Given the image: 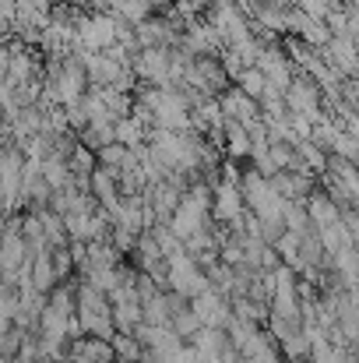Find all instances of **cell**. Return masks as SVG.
<instances>
[{"label":"cell","mask_w":359,"mask_h":363,"mask_svg":"<svg viewBox=\"0 0 359 363\" xmlns=\"http://www.w3.org/2000/svg\"><path fill=\"white\" fill-rule=\"evenodd\" d=\"M120 39V18L113 11H81L78 14V46L74 50H110Z\"/></svg>","instance_id":"cell-1"},{"label":"cell","mask_w":359,"mask_h":363,"mask_svg":"<svg viewBox=\"0 0 359 363\" xmlns=\"http://www.w3.org/2000/svg\"><path fill=\"white\" fill-rule=\"evenodd\" d=\"M169 289L180 293V296H187V300H194V296H201L205 289H212L208 272L198 264V257H194L187 247L169 257Z\"/></svg>","instance_id":"cell-2"},{"label":"cell","mask_w":359,"mask_h":363,"mask_svg":"<svg viewBox=\"0 0 359 363\" xmlns=\"http://www.w3.org/2000/svg\"><path fill=\"white\" fill-rule=\"evenodd\" d=\"M173 53L176 50H166V46H148V50H141L137 57H134V74H137V82L141 85H169V78H173Z\"/></svg>","instance_id":"cell-3"},{"label":"cell","mask_w":359,"mask_h":363,"mask_svg":"<svg viewBox=\"0 0 359 363\" xmlns=\"http://www.w3.org/2000/svg\"><path fill=\"white\" fill-rule=\"evenodd\" d=\"M285 103H289L292 113L321 121V113H324V89L310 74H296V82L285 89Z\"/></svg>","instance_id":"cell-4"},{"label":"cell","mask_w":359,"mask_h":363,"mask_svg":"<svg viewBox=\"0 0 359 363\" xmlns=\"http://www.w3.org/2000/svg\"><path fill=\"white\" fill-rule=\"evenodd\" d=\"M212 216H215L222 226H237L239 219L246 216V198H243L239 180L222 177V180L215 184V205H212Z\"/></svg>","instance_id":"cell-5"},{"label":"cell","mask_w":359,"mask_h":363,"mask_svg":"<svg viewBox=\"0 0 359 363\" xmlns=\"http://www.w3.org/2000/svg\"><path fill=\"white\" fill-rule=\"evenodd\" d=\"M190 307H194V314L201 318V325H205V328H226V325L233 321V296L219 293L215 286H212V289H205L201 296H194V300H190Z\"/></svg>","instance_id":"cell-6"},{"label":"cell","mask_w":359,"mask_h":363,"mask_svg":"<svg viewBox=\"0 0 359 363\" xmlns=\"http://www.w3.org/2000/svg\"><path fill=\"white\" fill-rule=\"evenodd\" d=\"M321 57L342 74V78H359V43L353 35H331L321 46Z\"/></svg>","instance_id":"cell-7"},{"label":"cell","mask_w":359,"mask_h":363,"mask_svg":"<svg viewBox=\"0 0 359 363\" xmlns=\"http://www.w3.org/2000/svg\"><path fill=\"white\" fill-rule=\"evenodd\" d=\"M317 173H303V169H278L271 177V184L278 187V194L285 201H307L314 191H317Z\"/></svg>","instance_id":"cell-8"},{"label":"cell","mask_w":359,"mask_h":363,"mask_svg":"<svg viewBox=\"0 0 359 363\" xmlns=\"http://www.w3.org/2000/svg\"><path fill=\"white\" fill-rule=\"evenodd\" d=\"M219 103H222V110H226V117L229 121H239V123H253L264 117V110H261V99H253V96H246L243 89H239L237 82L219 96Z\"/></svg>","instance_id":"cell-9"},{"label":"cell","mask_w":359,"mask_h":363,"mask_svg":"<svg viewBox=\"0 0 359 363\" xmlns=\"http://www.w3.org/2000/svg\"><path fill=\"white\" fill-rule=\"evenodd\" d=\"M226 159H250V152H253V138H250V130H246V123L239 121H229L226 117Z\"/></svg>","instance_id":"cell-10"},{"label":"cell","mask_w":359,"mask_h":363,"mask_svg":"<svg viewBox=\"0 0 359 363\" xmlns=\"http://www.w3.org/2000/svg\"><path fill=\"white\" fill-rule=\"evenodd\" d=\"M307 212H310V223H314L317 230H324V226H331V223L342 219V208H338L324 191H314V194L307 198Z\"/></svg>","instance_id":"cell-11"},{"label":"cell","mask_w":359,"mask_h":363,"mask_svg":"<svg viewBox=\"0 0 359 363\" xmlns=\"http://www.w3.org/2000/svg\"><path fill=\"white\" fill-rule=\"evenodd\" d=\"M32 282L39 293H53L60 286V272H57V261H53V250L39 254L35 257V268H32Z\"/></svg>","instance_id":"cell-12"},{"label":"cell","mask_w":359,"mask_h":363,"mask_svg":"<svg viewBox=\"0 0 359 363\" xmlns=\"http://www.w3.org/2000/svg\"><path fill=\"white\" fill-rule=\"evenodd\" d=\"M89 148H96V152H103L106 145H113L117 141V121H92L81 134H78Z\"/></svg>","instance_id":"cell-13"},{"label":"cell","mask_w":359,"mask_h":363,"mask_svg":"<svg viewBox=\"0 0 359 363\" xmlns=\"http://www.w3.org/2000/svg\"><path fill=\"white\" fill-rule=\"evenodd\" d=\"M148 130H152L148 123H141L130 113V117L117 121V141L127 145V148H141V145H148Z\"/></svg>","instance_id":"cell-14"},{"label":"cell","mask_w":359,"mask_h":363,"mask_svg":"<svg viewBox=\"0 0 359 363\" xmlns=\"http://www.w3.org/2000/svg\"><path fill=\"white\" fill-rule=\"evenodd\" d=\"M321 240H324L328 257H335V254H338V250H346V247H356L353 233H349V226H346V219H338V223L324 226V230H321Z\"/></svg>","instance_id":"cell-15"},{"label":"cell","mask_w":359,"mask_h":363,"mask_svg":"<svg viewBox=\"0 0 359 363\" xmlns=\"http://www.w3.org/2000/svg\"><path fill=\"white\" fill-rule=\"evenodd\" d=\"M130 162H137V155H134V148H127V145H120V141L106 145V148L99 152V166H106V169H113V173L127 169Z\"/></svg>","instance_id":"cell-16"},{"label":"cell","mask_w":359,"mask_h":363,"mask_svg":"<svg viewBox=\"0 0 359 363\" xmlns=\"http://www.w3.org/2000/svg\"><path fill=\"white\" fill-rule=\"evenodd\" d=\"M201 328H205V325H201V318L194 314V307H190V303H187L183 311H176V314H173V332H176L183 342H194Z\"/></svg>","instance_id":"cell-17"},{"label":"cell","mask_w":359,"mask_h":363,"mask_svg":"<svg viewBox=\"0 0 359 363\" xmlns=\"http://www.w3.org/2000/svg\"><path fill=\"white\" fill-rule=\"evenodd\" d=\"M113 14H117L120 21H127V25H141V21H144V18H152L155 11H152V4H148V0H117Z\"/></svg>","instance_id":"cell-18"},{"label":"cell","mask_w":359,"mask_h":363,"mask_svg":"<svg viewBox=\"0 0 359 363\" xmlns=\"http://www.w3.org/2000/svg\"><path fill=\"white\" fill-rule=\"evenodd\" d=\"M113 350H117V360H123V363H141V360H144V342H141L137 335L117 332Z\"/></svg>","instance_id":"cell-19"},{"label":"cell","mask_w":359,"mask_h":363,"mask_svg":"<svg viewBox=\"0 0 359 363\" xmlns=\"http://www.w3.org/2000/svg\"><path fill=\"white\" fill-rule=\"evenodd\" d=\"M237 85L246 92V96H253V99H261L264 92H268V74L261 71V67H243L237 78Z\"/></svg>","instance_id":"cell-20"},{"label":"cell","mask_w":359,"mask_h":363,"mask_svg":"<svg viewBox=\"0 0 359 363\" xmlns=\"http://www.w3.org/2000/svg\"><path fill=\"white\" fill-rule=\"evenodd\" d=\"M285 230H292V233H307L314 223H310V212H307V201H289L285 205Z\"/></svg>","instance_id":"cell-21"},{"label":"cell","mask_w":359,"mask_h":363,"mask_svg":"<svg viewBox=\"0 0 359 363\" xmlns=\"http://www.w3.org/2000/svg\"><path fill=\"white\" fill-rule=\"evenodd\" d=\"M4 332V339H0V357L4 360H11V357H18V350H21V342H25V328H18V325H4L0 328Z\"/></svg>","instance_id":"cell-22"},{"label":"cell","mask_w":359,"mask_h":363,"mask_svg":"<svg viewBox=\"0 0 359 363\" xmlns=\"http://www.w3.org/2000/svg\"><path fill=\"white\" fill-rule=\"evenodd\" d=\"M342 219H346V226H349V233H353V240H356V247H359V208H346Z\"/></svg>","instance_id":"cell-23"},{"label":"cell","mask_w":359,"mask_h":363,"mask_svg":"<svg viewBox=\"0 0 359 363\" xmlns=\"http://www.w3.org/2000/svg\"><path fill=\"white\" fill-rule=\"evenodd\" d=\"M303 363H314V360H303Z\"/></svg>","instance_id":"cell-24"}]
</instances>
